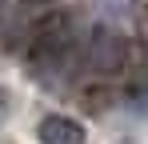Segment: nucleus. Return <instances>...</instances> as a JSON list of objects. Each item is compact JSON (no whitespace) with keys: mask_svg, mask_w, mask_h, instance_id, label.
<instances>
[{"mask_svg":"<svg viewBox=\"0 0 148 144\" xmlns=\"http://www.w3.org/2000/svg\"><path fill=\"white\" fill-rule=\"evenodd\" d=\"M128 64V40L120 32H108V28H92L76 40V68L84 76H100V80H112L120 76Z\"/></svg>","mask_w":148,"mask_h":144,"instance_id":"f257e3e1","label":"nucleus"},{"mask_svg":"<svg viewBox=\"0 0 148 144\" xmlns=\"http://www.w3.org/2000/svg\"><path fill=\"white\" fill-rule=\"evenodd\" d=\"M4 104H8V100H4V92H0V120H4Z\"/></svg>","mask_w":148,"mask_h":144,"instance_id":"7ed1b4c3","label":"nucleus"},{"mask_svg":"<svg viewBox=\"0 0 148 144\" xmlns=\"http://www.w3.org/2000/svg\"><path fill=\"white\" fill-rule=\"evenodd\" d=\"M36 140H40V144H84V140H88V132H84L80 120L64 116V112H52V116L40 120Z\"/></svg>","mask_w":148,"mask_h":144,"instance_id":"f03ea898","label":"nucleus"}]
</instances>
